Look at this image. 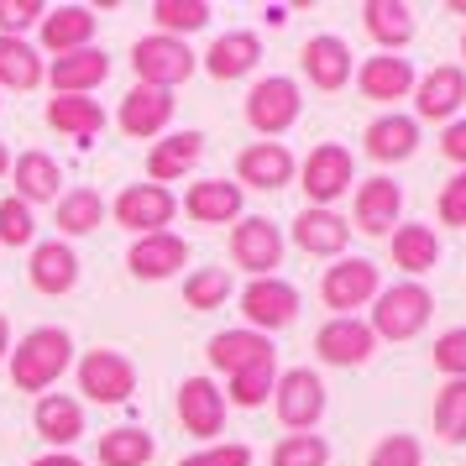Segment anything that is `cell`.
Wrapping results in <instances>:
<instances>
[{"label":"cell","mask_w":466,"mask_h":466,"mask_svg":"<svg viewBox=\"0 0 466 466\" xmlns=\"http://www.w3.org/2000/svg\"><path fill=\"white\" fill-rule=\"evenodd\" d=\"M273 466H330L325 435H283L273 445Z\"/></svg>","instance_id":"cell-43"},{"label":"cell","mask_w":466,"mask_h":466,"mask_svg":"<svg viewBox=\"0 0 466 466\" xmlns=\"http://www.w3.org/2000/svg\"><path fill=\"white\" fill-rule=\"evenodd\" d=\"M441 220L445 226H466V168L441 189Z\"/></svg>","instance_id":"cell-48"},{"label":"cell","mask_w":466,"mask_h":466,"mask_svg":"<svg viewBox=\"0 0 466 466\" xmlns=\"http://www.w3.org/2000/svg\"><path fill=\"white\" fill-rule=\"evenodd\" d=\"M199 68V53L178 37H163V32H147L131 43V74L137 85H152V89H178L184 79H194Z\"/></svg>","instance_id":"cell-3"},{"label":"cell","mask_w":466,"mask_h":466,"mask_svg":"<svg viewBox=\"0 0 466 466\" xmlns=\"http://www.w3.org/2000/svg\"><path fill=\"white\" fill-rule=\"evenodd\" d=\"M47 16L43 0H0V37H26Z\"/></svg>","instance_id":"cell-44"},{"label":"cell","mask_w":466,"mask_h":466,"mask_svg":"<svg viewBox=\"0 0 466 466\" xmlns=\"http://www.w3.org/2000/svg\"><path fill=\"white\" fill-rule=\"evenodd\" d=\"M173 89H152V85H131L121 110H116V127L127 131L131 142H157V137H168L173 127Z\"/></svg>","instance_id":"cell-11"},{"label":"cell","mask_w":466,"mask_h":466,"mask_svg":"<svg viewBox=\"0 0 466 466\" xmlns=\"http://www.w3.org/2000/svg\"><path fill=\"white\" fill-rule=\"evenodd\" d=\"M226 393L215 388L210 378H184L178 382V424L189 430L194 441H210L215 445V435L226 430Z\"/></svg>","instance_id":"cell-16"},{"label":"cell","mask_w":466,"mask_h":466,"mask_svg":"<svg viewBox=\"0 0 466 466\" xmlns=\"http://www.w3.org/2000/svg\"><path fill=\"white\" fill-rule=\"evenodd\" d=\"M26 466H85L74 451H47V456H37V461H26Z\"/></svg>","instance_id":"cell-50"},{"label":"cell","mask_w":466,"mask_h":466,"mask_svg":"<svg viewBox=\"0 0 466 466\" xmlns=\"http://www.w3.org/2000/svg\"><path fill=\"white\" fill-rule=\"evenodd\" d=\"M231 299V268H194L184 278V304L189 309H220Z\"/></svg>","instance_id":"cell-41"},{"label":"cell","mask_w":466,"mask_h":466,"mask_svg":"<svg viewBox=\"0 0 466 466\" xmlns=\"http://www.w3.org/2000/svg\"><path fill=\"white\" fill-rule=\"evenodd\" d=\"M241 315H247V330L257 336H273L283 325H294L299 319V289L294 283H283V278H252L247 289H241Z\"/></svg>","instance_id":"cell-9"},{"label":"cell","mask_w":466,"mask_h":466,"mask_svg":"<svg viewBox=\"0 0 466 466\" xmlns=\"http://www.w3.org/2000/svg\"><path fill=\"white\" fill-rule=\"evenodd\" d=\"M357 89L367 100H403L409 89H414V64L403 58V53H378V58H367L357 68Z\"/></svg>","instance_id":"cell-32"},{"label":"cell","mask_w":466,"mask_h":466,"mask_svg":"<svg viewBox=\"0 0 466 466\" xmlns=\"http://www.w3.org/2000/svg\"><path fill=\"white\" fill-rule=\"evenodd\" d=\"M367 466H424V451L414 435H388L378 441V451L367 456Z\"/></svg>","instance_id":"cell-45"},{"label":"cell","mask_w":466,"mask_h":466,"mask_svg":"<svg viewBox=\"0 0 466 466\" xmlns=\"http://www.w3.org/2000/svg\"><path fill=\"white\" fill-rule=\"evenodd\" d=\"M43 116H47V127L58 131V137H74L79 147H89V142L106 131V121H110L106 106H100L95 95H53Z\"/></svg>","instance_id":"cell-26"},{"label":"cell","mask_w":466,"mask_h":466,"mask_svg":"<svg viewBox=\"0 0 466 466\" xmlns=\"http://www.w3.org/2000/svg\"><path fill=\"white\" fill-rule=\"evenodd\" d=\"M351 241V220H340L336 210H299L294 215V247L304 257H346Z\"/></svg>","instance_id":"cell-28"},{"label":"cell","mask_w":466,"mask_h":466,"mask_svg":"<svg viewBox=\"0 0 466 466\" xmlns=\"http://www.w3.org/2000/svg\"><path fill=\"white\" fill-rule=\"evenodd\" d=\"M0 178H11V147L0 142Z\"/></svg>","instance_id":"cell-52"},{"label":"cell","mask_w":466,"mask_h":466,"mask_svg":"<svg viewBox=\"0 0 466 466\" xmlns=\"http://www.w3.org/2000/svg\"><path fill=\"white\" fill-rule=\"evenodd\" d=\"M32 430H37L47 445L68 451V445L85 435V403L74 399V393H43L37 409H32Z\"/></svg>","instance_id":"cell-31"},{"label":"cell","mask_w":466,"mask_h":466,"mask_svg":"<svg viewBox=\"0 0 466 466\" xmlns=\"http://www.w3.org/2000/svg\"><path fill=\"white\" fill-rule=\"evenodd\" d=\"M68 367H74V336H68L64 325H37V330H26V336L11 346V357H5L11 382H16L22 393H37V399L64 378Z\"/></svg>","instance_id":"cell-1"},{"label":"cell","mask_w":466,"mask_h":466,"mask_svg":"<svg viewBox=\"0 0 466 466\" xmlns=\"http://www.w3.org/2000/svg\"><path fill=\"white\" fill-rule=\"evenodd\" d=\"M210 0H157L152 5V26L163 32V37H189V32H205L210 26Z\"/></svg>","instance_id":"cell-37"},{"label":"cell","mask_w":466,"mask_h":466,"mask_svg":"<svg viewBox=\"0 0 466 466\" xmlns=\"http://www.w3.org/2000/svg\"><path fill=\"white\" fill-rule=\"evenodd\" d=\"M315 351L319 361H330V367H361V361L378 351V336H372V325L357 315H336L319 325L315 336Z\"/></svg>","instance_id":"cell-17"},{"label":"cell","mask_w":466,"mask_h":466,"mask_svg":"<svg viewBox=\"0 0 466 466\" xmlns=\"http://www.w3.org/2000/svg\"><path fill=\"white\" fill-rule=\"evenodd\" d=\"M430 315H435V299L424 283H393V289H378L367 325L378 340H414L430 325Z\"/></svg>","instance_id":"cell-2"},{"label":"cell","mask_w":466,"mask_h":466,"mask_svg":"<svg viewBox=\"0 0 466 466\" xmlns=\"http://www.w3.org/2000/svg\"><path fill=\"white\" fill-rule=\"evenodd\" d=\"M294 178V152L283 142H252V147L236 152V184L241 189H262L273 194Z\"/></svg>","instance_id":"cell-20"},{"label":"cell","mask_w":466,"mask_h":466,"mask_svg":"<svg viewBox=\"0 0 466 466\" xmlns=\"http://www.w3.org/2000/svg\"><path fill=\"white\" fill-rule=\"evenodd\" d=\"M241 205H247V189L236 178H199L184 194V215H189L194 226H236Z\"/></svg>","instance_id":"cell-19"},{"label":"cell","mask_w":466,"mask_h":466,"mask_svg":"<svg viewBox=\"0 0 466 466\" xmlns=\"http://www.w3.org/2000/svg\"><path fill=\"white\" fill-rule=\"evenodd\" d=\"M441 152L451 157V163H461V168H466V121H451V127H445Z\"/></svg>","instance_id":"cell-49"},{"label":"cell","mask_w":466,"mask_h":466,"mask_svg":"<svg viewBox=\"0 0 466 466\" xmlns=\"http://www.w3.org/2000/svg\"><path fill=\"white\" fill-rule=\"evenodd\" d=\"M435 435L451 445L466 441V378H451L435 393Z\"/></svg>","instance_id":"cell-40"},{"label":"cell","mask_w":466,"mask_h":466,"mask_svg":"<svg viewBox=\"0 0 466 466\" xmlns=\"http://www.w3.org/2000/svg\"><path fill=\"white\" fill-rule=\"evenodd\" d=\"M361 142H367V157L372 163H403V157H414V147H420V121L414 116H378Z\"/></svg>","instance_id":"cell-34"},{"label":"cell","mask_w":466,"mask_h":466,"mask_svg":"<svg viewBox=\"0 0 466 466\" xmlns=\"http://www.w3.org/2000/svg\"><path fill=\"white\" fill-rule=\"evenodd\" d=\"M466 100V74L461 68H430L424 79H414V110H420V121H451Z\"/></svg>","instance_id":"cell-29"},{"label":"cell","mask_w":466,"mask_h":466,"mask_svg":"<svg viewBox=\"0 0 466 466\" xmlns=\"http://www.w3.org/2000/svg\"><path fill=\"white\" fill-rule=\"evenodd\" d=\"M110 215H116L121 231L152 236V231H168L173 226L178 199H173V189H157V184H127V189L110 199Z\"/></svg>","instance_id":"cell-8"},{"label":"cell","mask_w":466,"mask_h":466,"mask_svg":"<svg viewBox=\"0 0 466 466\" xmlns=\"http://www.w3.org/2000/svg\"><path fill=\"white\" fill-rule=\"evenodd\" d=\"M47 79V64L37 43H26V37H0V89H37Z\"/></svg>","instance_id":"cell-36"},{"label":"cell","mask_w":466,"mask_h":466,"mask_svg":"<svg viewBox=\"0 0 466 466\" xmlns=\"http://www.w3.org/2000/svg\"><path fill=\"white\" fill-rule=\"evenodd\" d=\"M231 262L252 278H273V268H283V231L268 215H241L231 226Z\"/></svg>","instance_id":"cell-10"},{"label":"cell","mask_w":466,"mask_h":466,"mask_svg":"<svg viewBox=\"0 0 466 466\" xmlns=\"http://www.w3.org/2000/svg\"><path fill=\"white\" fill-rule=\"evenodd\" d=\"M11 346H16V340H11V319L0 315V361L11 357Z\"/></svg>","instance_id":"cell-51"},{"label":"cell","mask_w":466,"mask_h":466,"mask_svg":"<svg viewBox=\"0 0 466 466\" xmlns=\"http://www.w3.org/2000/svg\"><path fill=\"white\" fill-rule=\"evenodd\" d=\"M157 441H152L142 424H116L95 441V466H152Z\"/></svg>","instance_id":"cell-35"},{"label":"cell","mask_w":466,"mask_h":466,"mask_svg":"<svg viewBox=\"0 0 466 466\" xmlns=\"http://www.w3.org/2000/svg\"><path fill=\"white\" fill-rule=\"evenodd\" d=\"M299 116H304V95L289 74H268V79H257L252 95H247V127L257 137H283V131L294 127Z\"/></svg>","instance_id":"cell-7"},{"label":"cell","mask_w":466,"mask_h":466,"mask_svg":"<svg viewBox=\"0 0 466 466\" xmlns=\"http://www.w3.org/2000/svg\"><path fill=\"white\" fill-rule=\"evenodd\" d=\"M461 53H466V37H461Z\"/></svg>","instance_id":"cell-53"},{"label":"cell","mask_w":466,"mask_h":466,"mask_svg":"<svg viewBox=\"0 0 466 466\" xmlns=\"http://www.w3.org/2000/svg\"><path fill=\"white\" fill-rule=\"evenodd\" d=\"M189 268V241L178 231H152V236H137L127 252V273L142 278V283H163V278L184 273Z\"/></svg>","instance_id":"cell-13"},{"label":"cell","mask_w":466,"mask_h":466,"mask_svg":"<svg viewBox=\"0 0 466 466\" xmlns=\"http://www.w3.org/2000/svg\"><path fill=\"white\" fill-rule=\"evenodd\" d=\"M357 184V163L340 142H319L304 163H299V189L309 199V210H336V199Z\"/></svg>","instance_id":"cell-4"},{"label":"cell","mask_w":466,"mask_h":466,"mask_svg":"<svg viewBox=\"0 0 466 466\" xmlns=\"http://www.w3.org/2000/svg\"><path fill=\"white\" fill-rule=\"evenodd\" d=\"M319 299L336 315H351L361 304H372L378 299V262H367V257H336V268H325V278H319Z\"/></svg>","instance_id":"cell-12"},{"label":"cell","mask_w":466,"mask_h":466,"mask_svg":"<svg viewBox=\"0 0 466 466\" xmlns=\"http://www.w3.org/2000/svg\"><path fill=\"white\" fill-rule=\"evenodd\" d=\"M351 215H357V231L367 236H393L399 231V215H403V189L393 184V178H367V184H357V205H351Z\"/></svg>","instance_id":"cell-24"},{"label":"cell","mask_w":466,"mask_h":466,"mask_svg":"<svg viewBox=\"0 0 466 466\" xmlns=\"http://www.w3.org/2000/svg\"><path fill=\"white\" fill-rule=\"evenodd\" d=\"M273 388H278V361H262V367H247V372H236L226 382V403H236V409H262V403L273 399Z\"/></svg>","instance_id":"cell-39"},{"label":"cell","mask_w":466,"mask_h":466,"mask_svg":"<svg viewBox=\"0 0 466 466\" xmlns=\"http://www.w3.org/2000/svg\"><path fill=\"white\" fill-rule=\"evenodd\" d=\"M95 26L100 16L89 5H47V16L37 22V53H79V47H95Z\"/></svg>","instance_id":"cell-15"},{"label":"cell","mask_w":466,"mask_h":466,"mask_svg":"<svg viewBox=\"0 0 466 466\" xmlns=\"http://www.w3.org/2000/svg\"><path fill=\"white\" fill-rule=\"evenodd\" d=\"M199 157H205V131H168L163 142L147 147V184L168 189L199 168Z\"/></svg>","instance_id":"cell-18"},{"label":"cell","mask_w":466,"mask_h":466,"mask_svg":"<svg viewBox=\"0 0 466 466\" xmlns=\"http://www.w3.org/2000/svg\"><path fill=\"white\" fill-rule=\"evenodd\" d=\"M361 26H367V37L382 53H403V47L414 43V11L403 0H367L361 5Z\"/></svg>","instance_id":"cell-33"},{"label":"cell","mask_w":466,"mask_h":466,"mask_svg":"<svg viewBox=\"0 0 466 466\" xmlns=\"http://www.w3.org/2000/svg\"><path fill=\"white\" fill-rule=\"evenodd\" d=\"M299 68H304V79H309L315 89L336 95V89L351 85V47L340 43L336 32H319V37H309V43H304Z\"/></svg>","instance_id":"cell-23"},{"label":"cell","mask_w":466,"mask_h":466,"mask_svg":"<svg viewBox=\"0 0 466 466\" xmlns=\"http://www.w3.org/2000/svg\"><path fill=\"white\" fill-rule=\"evenodd\" d=\"M110 215V199L100 189H89V184H79V189H64L58 194V205H53V226H58V241H79V236L100 231Z\"/></svg>","instance_id":"cell-25"},{"label":"cell","mask_w":466,"mask_h":466,"mask_svg":"<svg viewBox=\"0 0 466 466\" xmlns=\"http://www.w3.org/2000/svg\"><path fill=\"white\" fill-rule=\"evenodd\" d=\"M393 262L403 273H430L441 262V236L430 226H399L393 231Z\"/></svg>","instance_id":"cell-38"},{"label":"cell","mask_w":466,"mask_h":466,"mask_svg":"<svg viewBox=\"0 0 466 466\" xmlns=\"http://www.w3.org/2000/svg\"><path fill=\"white\" fill-rule=\"evenodd\" d=\"M178 466H252V445H236V441H215L205 451L184 456Z\"/></svg>","instance_id":"cell-46"},{"label":"cell","mask_w":466,"mask_h":466,"mask_svg":"<svg viewBox=\"0 0 466 466\" xmlns=\"http://www.w3.org/2000/svg\"><path fill=\"white\" fill-rule=\"evenodd\" d=\"M199 64L210 68V79H220V85L247 79V74L262 64V37H257V32H220Z\"/></svg>","instance_id":"cell-30"},{"label":"cell","mask_w":466,"mask_h":466,"mask_svg":"<svg viewBox=\"0 0 466 466\" xmlns=\"http://www.w3.org/2000/svg\"><path fill=\"white\" fill-rule=\"evenodd\" d=\"M210 367L215 372H226V378H236V372H247V367H262V361H278L273 357V336H257V330H220V336H210Z\"/></svg>","instance_id":"cell-27"},{"label":"cell","mask_w":466,"mask_h":466,"mask_svg":"<svg viewBox=\"0 0 466 466\" xmlns=\"http://www.w3.org/2000/svg\"><path fill=\"white\" fill-rule=\"evenodd\" d=\"M0 247H37V210L22 205L16 194L11 199H0Z\"/></svg>","instance_id":"cell-42"},{"label":"cell","mask_w":466,"mask_h":466,"mask_svg":"<svg viewBox=\"0 0 466 466\" xmlns=\"http://www.w3.org/2000/svg\"><path fill=\"white\" fill-rule=\"evenodd\" d=\"M26 283L43 299H64L79 289V252L68 241H37L26 252Z\"/></svg>","instance_id":"cell-14"},{"label":"cell","mask_w":466,"mask_h":466,"mask_svg":"<svg viewBox=\"0 0 466 466\" xmlns=\"http://www.w3.org/2000/svg\"><path fill=\"white\" fill-rule=\"evenodd\" d=\"M74 382H79V393L89 403H127L137 393V367L116 346H95V351L74 361Z\"/></svg>","instance_id":"cell-5"},{"label":"cell","mask_w":466,"mask_h":466,"mask_svg":"<svg viewBox=\"0 0 466 466\" xmlns=\"http://www.w3.org/2000/svg\"><path fill=\"white\" fill-rule=\"evenodd\" d=\"M11 184H16V199L22 205H58V194H64V168H58V157L43 147L22 152V157H11Z\"/></svg>","instance_id":"cell-21"},{"label":"cell","mask_w":466,"mask_h":466,"mask_svg":"<svg viewBox=\"0 0 466 466\" xmlns=\"http://www.w3.org/2000/svg\"><path fill=\"white\" fill-rule=\"evenodd\" d=\"M273 409L289 435H315V424L325 420V382L315 367H294V372H278L273 388Z\"/></svg>","instance_id":"cell-6"},{"label":"cell","mask_w":466,"mask_h":466,"mask_svg":"<svg viewBox=\"0 0 466 466\" xmlns=\"http://www.w3.org/2000/svg\"><path fill=\"white\" fill-rule=\"evenodd\" d=\"M110 79V53L106 47H79L64 58H47V85L53 95H95Z\"/></svg>","instance_id":"cell-22"},{"label":"cell","mask_w":466,"mask_h":466,"mask_svg":"<svg viewBox=\"0 0 466 466\" xmlns=\"http://www.w3.org/2000/svg\"><path fill=\"white\" fill-rule=\"evenodd\" d=\"M435 367L445 378H466V325H456L435 340Z\"/></svg>","instance_id":"cell-47"}]
</instances>
